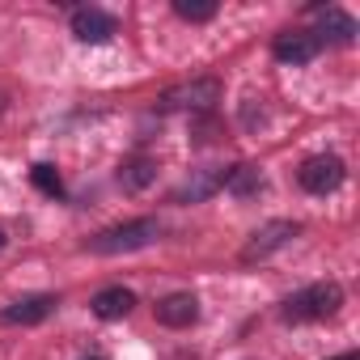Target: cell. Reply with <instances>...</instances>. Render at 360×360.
<instances>
[{"label":"cell","mask_w":360,"mask_h":360,"mask_svg":"<svg viewBox=\"0 0 360 360\" xmlns=\"http://www.w3.org/2000/svg\"><path fill=\"white\" fill-rule=\"evenodd\" d=\"M30 178H34V187H39L43 195H60V191H64L56 165H34V169H30Z\"/></svg>","instance_id":"obj_15"},{"label":"cell","mask_w":360,"mask_h":360,"mask_svg":"<svg viewBox=\"0 0 360 360\" xmlns=\"http://www.w3.org/2000/svg\"><path fill=\"white\" fill-rule=\"evenodd\" d=\"M297 233V225H288V221H271V225H263L250 242H246V250H242V259L246 263H255V259H267L271 250H280L288 238Z\"/></svg>","instance_id":"obj_5"},{"label":"cell","mask_w":360,"mask_h":360,"mask_svg":"<svg viewBox=\"0 0 360 360\" xmlns=\"http://www.w3.org/2000/svg\"><path fill=\"white\" fill-rule=\"evenodd\" d=\"M131 305H136V292H127V288H106V292H98V297H94V314H98V318H106V322L127 318V314H131Z\"/></svg>","instance_id":"obj_10"},{"label":"cell","mask_w":360,"mask_h":360,"mask_svg":"<svg viewBox=\"0 0 360 360\" xmlns=\"http://www.w3.org/2000/svg\"><path fill=\"white\" fill-rule=\"evenodd\" d=\"M195 318H200V301L191 292H169L157 301V322L165 326H191Z\"/></svg>","instance_id":"obj_6"},{"label":"cell","mask_w":360,"mask_h":360,"mask_svg":"<svg viewBox=\"0 0 360 360\" xmlns=\"http://www.w3.org/2000/svg\"><path fill=\"white\" fill-rule=\"evenodd\" d=\"M56 309V297H47V292H39V297H26V301H13L5 314H0V322H9V326H34V322H43L47 314Z\"/></svg>","instance_id":"obj_8"},{"label":"cell","mask_w":360,"mask_h":360,"mask_svg":"<svg viewBox=\"0 0 360 360\" xmlns=\"http://www.w3.org/2000/svg\"><path fill=\"white\" fill-rule=\"evenodd\" d=\"M157 238V221H131V225H119V229H106L94 238V250L98 255H127V250H140Z\"/></svg>","instance_id":"obj_2"},{"label":"cell","mask_w":360,"mask_h":360,"mask_svg":"<svg viewBox=\"0 0 360 360\" xmlns=\"http://www.w3.org/2000/svg\"><path fill=\"white\" fill-rule=\"evenodd\" d=\"M217 98H221V85H217V81H195V85H183V89H169L161 106H169V110H178V106L204 110V106H212Z\"/></svg>","instance_id":"obj_9"},{"label":"cell","mask_w":360,"mask_h":360,"mask_svg":"<svg viewBox=\"0 0 360 360\" xmlns=\"http://www.w3.org/2000/svg\"><path fill=\"white\" fill-rule=\"evenodd\" d=\"M225 187H229L233 195H250V191H259V169L238 165L233 174H225Z\"/></svg>","instance_id":"obj_14"},{"label":"cell","mask_w":360,"mask_h":360,"mask_svg":"<svg viewBox=\"0 0 360 360\" xmlns=\"http://www.w3.org/2000/svg\"><path fill=\"white\" fill-rule=\"evenodd\" d=\"M174 13L183 22H208V18H217V5L212 0H174Z\"/></svg>","instance_id":"obj_12"},{"label":"cell","mask_w":360,"mask_h":360,"mask_svg":"<svg viewBox=\"0 0 360 360\" xmlns=\"http://www.w3.org/2000/svg\"><path fill=\"white\" fill-rule=\"evenodd\" d=\"M72 34L81 43H106L115 34V18L102 13V9H77L72 13Z\"/></svg>","instance_id":"obj_7"},{"label":"cell","mask_w":360,"mask_h":360,"mask_svg":"<svg viewBox=\"0 0 360 360\" xmlns=\"http://www.w3.org/2000/svg\"><path fill=\"white\" fill-rule=\"evenodd\" d=\"M339 360H356V356H339Z\"/></svg>","instance_id":"obj_16"},{"label":"cell","mask_w":360,"mask_h":360,"mask_svg":"<svg viewBox=\"0 0 360 360\" xmlns=\"http://www.w3.org/2000/svg\"><path fill=\"white\" fill-rule=\"evenodd\" d=\"M322 30H326L335 43H352V39H356V26H352V18H343L339 9H326V18H322Z\"/></svg>","instance_id":"obj_13"},{"label":"cell","mask_w":360,"mask_h":360,"mask_svg":"<svg viewBox=\"0 0 360 360\" xmlns=\"http://www.w3.org/2000/svg\"><path fill=\"white\" fill-rule=\"evenodd\" d=\"M0 246H5V233H0Z\"/></svg>","instance_id":"obj_17"},{"label":"cell","mask_w":360,"mask_h":360,"mask_svg":"<svg viewBox=\"0 0 360 360\" xmlns=\"http://www.w3.org/2000/svg\"><path fill=\"white\" fill-rule=\"evenodd\" d=\"M301 187L305 191H314V195H326V191H335L339 183H343V161L339 157H309L305 165H301Z\"/></svg>","instance_id":"obj_3"},{"label":"cell","mask_w":360,"mask_h":360,"mask_svg":"<svg viewBox=\"0 0 360 360\" xmlns=\"http://www.w3.org/2000/svg\"><path fill=\"white\" fill-rule=\"evenodd\" d=\"M318 47H322V39L318 34H309V30H288V34H280L276 39V60L280 64H309L314 56H318Z\"/></svg>","instance_id":"obj_4"},{"label":"cell","mask_w":360,"mask_h":360,"mask_svg":"<svg viewBox=\"0 0 360 360\" xmlns=\"http://www.w3.org/2000/svg\"><path fill=\"white\" fill-rule=\"evenodd\" d=\"M153 178H157V165L148 157H136V161H123L119 165V187L123 191H144Z\"/></svg>","instance_id":"obj_11"},{"label":"cell","mask_w":360,"mask_h":360,"mask_svg":"<svg viewBox=\"0 0 360 360\" xmlns=\"http://www.w3.org/2000/svg\"><path fill=\"white\" fill-rule=\"evenodd\" d=\"M339 305H343L339 284H314V288H305V292H297V297H288V301H284V318H288V322L330 318Z\"/></svg>","instance_id":"obj_1"}]
</instances>
